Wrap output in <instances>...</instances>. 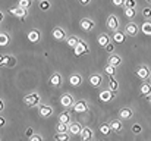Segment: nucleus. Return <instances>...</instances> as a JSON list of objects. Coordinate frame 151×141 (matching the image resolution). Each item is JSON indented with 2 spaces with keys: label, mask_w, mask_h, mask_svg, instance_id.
Instances as JSON below:
<instances>
[{
  "label": "nucleus",
  "mask_w": 151,
  "mask_h": 141,
  "mask_svg": "<svg viewBox=\"0 0 151 141\" xmlns=\"http://www.w3.org/2000/svg\"><path fill=\"white\" fill-rule=\"evenodd\" d=\"M24 101H25V104H28V106H37V104L40 103V95L37 93L28 94V95L24 98Z\"/></svg>",
  "instance_id": "1"
},
{
  "label": "nucleus",
  "mask_w": 151,
  "mask_h": 141,
  "mask_svg": "<svg viewBox=\"0 0 151 141\" xmlns=\"http://www.w3.org/2000/svg\"><path fill=\"white\" fill-rule=\"evenodd\" d=\"M107 27H109L110 30H113V31L117 30V27H119V21H117V18H116L114 15H110V16L107 18Z\"/></svg>",
  "instance_id": "2"
},
{
  "label": "nucleus",
  "mask_w": 151,
  "mask_h": 141,
  "mask_svg": "<svg viewBox=\"0 0 151 141\" xmlns=\"http://www.w3.org/2000/svg\"><path fill=\"white\" fill-rule=\"evenodd\" d=\"M53 37L56 38V40H65L66 38V31L63 30V28H54L53 30Z\"/></svg>",
  "instance_id": "3"
},
{
  "label": "nucleus",
  "mask_w": 151,
  "mask_h": 141,
  "mask_svg": "<svg viewBox=\"0 0 151 141\" xmlns=\"http://www.w3.org/2000/svg\"><path fill=\"white\" fill-rule=\"evenodd\" d=\"M75 112H78V113H82V112H87V109H88V104H87V101H84V100H79V101H76L75 103Z\"/></svg>",
  "instance_id": "4"
},
{
  "label": "nucleus",
  "mask_w": 151,
  "mask_h": 141,
  "mask_svg": "<svg viewBox=\"0 0 151 141\" xmlns=\"http://www.w3.org/2000/svg\"><path fill=\"white\" fill-rule=\"evenodd\" d=\"M84 53H88V46H87L85 41H79V44L75 48V54L79 56V54H84Z\"/></svg>",
  "instance_id": "5"
},
{
  "label": "nucleus",
  "mask_w": 151,
  "mask_h": 141,
  "mask_svg": "<svg viewBox=\"0 0 151 141\" xmlns=\"http://www.w3.org/2000/svg\"><path fill=\"white\" fill-rule=\"evenodd\" d=\"M101 81H103V78H101V75H99V74H94V75L90 77V84L93 87H100Z\"/></svg>",
  "instance_id": "6"
},
{
  "label": "nucleus",
  "mask_w": 151,
  "mask_h": 141,
  "mask_svg": "<svg viewBox=\"0 0 151 141\" xmlns=\"http://www.w3.org/2000/svg\"><path fill=\"white\" fill-rule=\"evenodd\" d=\"M50 84L53 85V87H59L60 84H62V75L60 74H53L50 77Z\"/></svg>",
  "instance_id": "7"
},
{
  "label": "nucleus",
  "mask_w": 151,
  "mask_h": 141,
  "mask_svg": "<svg viewBox=\"0 0 151 141\" xmlns=\"http://www.w3.org/2000/svg\"><path fill=\"white\" fill-rule=\"evenodd\" d=\"M81 27H82V30H85V31H91V30L94 28V22H93L91 19H82V21H81Z\"/></svg>",
  "instance_id": "8"
},
{
  "label": "nucleus",
  "mask_w": 151,
  "mask_h": 141,
  "mask_svg": "<svg viewBox=\"0 0 151 141\" xmlns=\"http://www.w3.org/2000/svg\"><path fill=\"white\" fill-rule=\"evenodd\" d=\"M137 33H138V27H137L134 22L126 24V34H129V35H137Z\"/></svg>",
  "instance_id": "9"
},
{
  "label": "nucleus",
  "mask_w": 151,
  "mask_h": 141,
  "mask_svg": "<svg viewBox=\"0 0 151 141\" xmlns=\"http://www.w3.org/2000/svg\"><path fill=\"white\" fill-rule=\"evenodd\" d=\"M138 77L141 78V80H145V78H148L150 77V69L147 68V66H141L139 69H138Z\"/></svg>",
  "instance_id": "10"
},
{
  "label": "nucleus",
  "mask_w": 151,
  "mask_h": 141,
  "mask_svg": "<svg viewBox=\"0 0 151 141\" xmlns=\"http://www.w3.org/2000/svg\"><path fill=\"white\" fill-rule=\"evenodd\" d=\"M69 131H70V134H73V135H79L81 132H82V128H81V125L79 124H70L69 125Z\"/></svg>",
  "instance_id": "11"
},
{
  "label": "nucleus",
  "mask_w": 151,
  "mask_h": 141,
  "mask_svg": "<svg viewBox=\"0 0 151 141\" xmlns=\"http://www.w3.org/2000/svg\"><path fill=\"white\" fill-rule=\"evenodd\" d=\"M51 113H53V110H51L50 106H41L40 107V116L41 118H49V116H51Z\"/></svg>",
  "instance_id": "12"
},
{
  "label": "nucleus",
  "mask_w": 151,
  "mask_h": 141,
  "mask_svg": "<svg viewBox=\"0 0 151 141\" xmlns=\"http://www.w3.org/2000/svg\"><path fill=\"white\" fill-rule=\"evenodd\" d=\"M109 65H111V66H119V65H122V59L117 56V54H113V56H110L109 57Z\"/></svg>",
  "instance_id": "13"
},
{
  "label": "nucleus",
  "mask_w": 151,
  "mask_h": 141,
  "mask_svg": "<svg viewBox=\"0 0 151 141\" xmlns=\"http://www.w3.org/2000/svg\"><path fill=\"white\" fill-rule=\"evenodd\" d=\"M81 138H82V141H90L93 138V131L90 128H84L81 132Z\"/></svg>",
  "instance_id": "14"
},
{
  "label": "nucleus",
  "mask_w": 151,
  "mask_h": 141,
  "mask_svg": "<svg viewBox=\"0 0 151 141\" xmlns=\"http://www.w3.org/2000/svg\"><path fill=\"white\" fill-rule=\"evenodd\" d=\"M10 13H13V15H16V16H19V18H24L25 15H27V9H24V7H16V9H10L9 10Z\"/></svg>",
  "instance_id": "15"
},
{
  "label": "nucleus",
  "mask_w": 151,
  "mask_h": 141,
  "mask_svg": "<svg viewBox=\"0 0 151 141\" xmlns=\"http://www.w3.org/2000/svg\"><path fill=\"white\" fill-rule=\"evenodd\" d=\"M28 40H29L31 43H37V41L40 40V31H37V30H32V31L28 34Z\"/></svg>",
  "instance_id": "16"
},
{
  "label": "nucleus",
  "mask_w": 151,
  "mask_h": 141,
  "mask_svg": "<svg viewBox=\"0 0 151 141\" xmlns=\"http://www.w3.org/2000/svg\"><path fill=\"white\" fill-rule=\"evenodd\" d=\"M60 103H62L63 107H69V106L72 104V97H70L69 94H63L62 98H60Z\"/></svg>",
  "instance_id": "17"
},
{
  "label": "nucleus",
  "mask_w": 151,
  "mask_h": 141,
  "mask_svg": "<svg viewBox=\"0 0 151 141\" xmlns=\"http://www.w3.org/2000/svg\"><path fill=\"white\" fill-rule=\"evenodd\" d=\"M81 81H82V78H81L78 74H75V75H72V77L69 78V82H70V85H73V87L81 85Z\"/></svg>",
  "instance_id": "18"
},
{
  "label": "nucleus",
  "mask_w": 151,
  "mask_h": 141,
  "mask_svg": "<svg viewBox=\"0 0 151 141\" xmlns=\"http://www.w3.org/2000/svg\"><path fill=\"white\" fill-rule=\"evenodd\" d=\"M119 116H120V119H131L132 118V110L125 107V109H122L119 112Z\"/></svg>",
  "instance_id": "19"
},
{
  "label": "nucleus",
  "mask_w": 151,
  "mask_h": 141,
  "mask_svg": "<svg viewBox=\"0 0 151 141\" xmlns=\"http://www.w3.org/2000/svg\"><path fill=\"white\" fill-rule=\"evenodd\" d=\"M107 44H110V37L107 34H101L100 37H99V46L106 47Z\"/></svg>",
  "instance_id": "20"
},
{
  "label": "nucleus",
  "mask_w": 151,
  "mask_h": 141,
  "mask_svg": "<svg viewBox=\"0 0 151 141\" xmlns=\"http://www.w3.org/2000/svg\"><path fill=\"white\" fill-rule=\"evenodd\" d=\"M110 128H111V131L119 132V131L122 129V122H120V121H117V119H114V121H111V122H110Z\"/></svg>",
  "instance_id": "21"
},
{
  "label": "nucleus",
  "mask_w": 151,
  "mask_h": 141,
  "mask_svg": "<svg viewBox=\"0 0 151 141\" xmlns=\"http://www.w3.org/2000/svg\"><path fill=\"white\" fill-rule=\"evenodd\" d=\"M113 40H114L116 43H123V41H125V34H123L122 31H116L114 35H113Z\"/></svg>",
  "instance_id": "22"
},
{
  "label": "nucleus",
  "mask_w": 151,
  "mask_h": 141,
  "mask_svg": "<svg viewBox=\"0 0 151 141\" xmlns=\"http://www.w3.org/2000/svg\"><path fill=\"white\" fill-rule=\"evenodd\" d=\"M100 98L103 101H110V100L113 98V94H111L110 90H106V91H103V93L100 94Z\"/></svg>",
  "instance_id": "23"
},
{
  "label": "nucleus",
  "mask_w": 151,
  "mask_h": 141,
  "mask_svg": "<svg viewBox=\"0 0 151 141\" xmlns=\"http://www.w3.org/2000/svg\"><path fill=\"white\" fill-rule=\"evenodd\" d=\"M139 91H141L142 95H151V85L150 84H142L141 88H139Z\"/></svg>",
  "instance_id": "24"
},
{
  "label": "nucleus",
  "mask_w": 151,
  "mask_h": 141,
  "mask_svg": "<svg viewBox=\"0 0 151 141\" xmlns=\"http://www.w3.org/2000/svg\"><path fill=\"white\" fill-rule=\"evenodd\" d=\"M79 38L78 37H70V38H68V46L72 47V48H76V46L79 44Z\"/></svg>",
  "instance_id": "25"
},
{
  "label": "nucleus",
  "mask_w": 151,
  "mask_h": 141,
  "mask_svg": "<svg viewBox=\"0 0 151 141\" xmlns=\"http://www.w3.org/2000/svg\"><path fill=\"white\" fill-rule=\"evenodd\" d=\"M54 140L56 141H69V135L66 132H57L54 135Z\"/></svg>",
  "instance_id": "26"
},
{
  "label": "nucleus",
  "mask_w": 151,
  "mask_h": 141,
  "mask_svg": "<svg viewBox=\"0 0 151 141\" xmlns=\"http://www.w3.org/2000/svg\"><path fill=\"white\" fill-rule=\"evenodd\" d=\"M7 43H9V35H7L6 33H1V34H0V46L4 47Z\"/></svg>",
  "instance_id": "27"
},
{
  "label": "nucleus",
  "mask_w": 151,
  "mask_h": 141,
  "mask_svg": "<svg viewBox=\"0 0 151 141\" xmlns=\"http://www.w3.org/2000/svg\"><path fill=\"white\" fill-rule=\"evenodd\" d=\"M117 88H119L117 81H116V80H110V81H109V90H110V91H117Z\"/></svg>",
  "instance_id": "28"
},
{
  "label": "nucleus",
  "mask_w": 151,
  "mask_h": 141,
  "mask_svg": "<svg viewBox=\"0 0 151 141\" xmlns=\"http://www.w3.org/2000/svg\"><path fill=\"white\" fill-rule=\"evenodd\" d=\"M142 33L144 34H147V35H151V22H144V25H142Z\"/></svg>",
  "instance_id": "29"
},
{
  "label": "nucleus",
  "mask_w": 151,
  "mask_h": 141,
  "mask_svg": "<svg viewBox=\"0 0 151 141\" xmlns=\"http://www.w3.org/2000/svg\"><path fill=\"white\" fill-rule=\"evenodd\" d=\"M100 131H101V134L107 135V134L111 131V128H110V125H109V124H103V125L100 127Z\"/></svg>",
  "instance_id": "30"
},
{
  "label": "nucleus",
  "mask_w": 151,
  "mask_h": 141,
  "mask_svg": "<svg viewBox=\"0 0 151 141\" xmlns=\"http://www.w3.org/2000/svg\"><path fill=\"white\" fill-rule=\"evenodd\" d=\"M135 6H137L135 0H125V7L126 9H135Z\"/></svg>",
  "instance_id": "31"
},
{
  "label": "nucleus",
  "mask_w": 151,
  "mask_h": 141,
  "mask_svg": "<svg viewBox=\"0 0 151 141\" xmlns=\"http://www.w3.org/2000/svg\"><path fill=\"white\" fill-rule=\"evenodd\" d=\"M19 7H24L28 10V7H31V0H19Z\"/></svg>",
  "instance_id": "32"
},
{
  "label": "nucleus",
  "mask_w": 151,
  "mask_h": 141,
  "mask_svg": "<svg viewBox=\"0 0 151 141\" xmlns=\"http://www.w3.org/2000/svg\"><path fill=\"white\" fill-rule=\"evenodd\" d=\"M50 7V1H47V0H41L40 1V9L41 10H47Z\"/></svg>",
  "instance_id": "33"
},
{
  "label": "nucleus",
  "mask_w": 151,
  "mask_h": 141,
  "mask_svg": "<svg viewBox=\"0 0 151 141\" xmlns=\"http://www.w3.org/2000/svg\"><path fill=\"white\" fill-rule=\"evenodd\" d=\"M59 121H60L62 124H68V122H69V113H62V115L59 116Z\"/></svg>",
  "instance_id": "34"
},
{
  "label": "nucleus",
  "mask_w": 151,
  "mask_h": 141,
  "mask_svg": "<svg viewBox=\"0 0 151 141\" xmlns=\"http://www.w3.org/2000/svg\"><path fill=\"white\" fill-rule=\"evenodd\" d=\"M104 72H106L107 75H110V77H111V75L114 74V66H111V65H107V66H106V69H104Z\"/></svg>",
  "instance_id": "35"
},
{
  "label": "nucleus",
  "mask_w": 151,
  "mask_h": 141,
  "mask_svg": "<svg viewBox=\"0 0 151 141\" xmlns=\"http://www.w3.org/2000/svg\"><path fill=\"white\" fill-rule=\"evenodd\" d=\"M66 129H68L66 124H62V122H59V125H57V132H66Z\"/></svg>",
  "instance_id": "36"
},
{
  "label": "nucleus",
  "mask_w": 151,
  "mask_h": 141,
  "mask_svg": "<svg viewBox=\"0 0 151 141\" xmlns=\"http://www.w3.org/2000/svg\"><path fill=\"white\" fill-rule=\"evenodd\" d=\"M15 65H16V59L12 57V56H9V59H7V65H6V66H10V68H12V66H15Z\"/></svg>",
  "instance_id": "37"
},
{
  "label": "nucleus",
  "mask_w": 151,
  "mask_h": 141,
  "mask_svg": "<svg viewBox=\"0 0 151 141\" xmlns=\"http://www.w3.org/2000/svg\"><path fill=\"white\" fill-rule=\"evenodd\" d=\"M125 13H126L128 18H134V16H135V9H126Z\"/></svg>",
  "instance_id": "38"
},
{
  "label": "nucleus",
  "mask_w": 151,
  "mask_h": 141,
  "mask_svg": "<svg viewBox=\"0 0 151 141\" xmlns=\"http://www.w3.org/2000/svg\"><path fill=\"white\" fill-rule=\"evenodd\" d=\"M7 59H9V56H1V57H0V60H1V62H0V65H1V66L7 65Z\"/></svg>",
  "instance_id": "39"
},
{
  "label": "nucleus",
  "mask_w": 151,
  "mask_h": 141,
  "mask_svg": "<svg viewBox=\"0 0 151 141\" xmlns=\"http://www.w3.org/2000/svg\"><path fill=\"white\" fill-rule=\"evenodd\" d=\"M142 15H144V18H150L151 16V10L150 9H144V10H142Z\"/></svg>",
  "instance_id": "40"
},
{
  "label": "nucleus",
  "mask_w": 151,
  "mask_h": 141,
  "mask_svg": "<svg viewBox=\"0 0 151 141\" xmlns=\"http://www.w3.org/2000/svg\"><path fill=\"white\" fill-rule=\"evenodd\" d=\"M111 1H113L114 6H122V4H125V0H111Z\"/></svg>",
  "instance_id": "41"
},
{
  "label": "nucleus",
  "mask_w": 151,
  "mask_h": 141,
  "mask_svg": "<svg viewBox=\"0 0 151 141\" xmlns=\"http://www.w3.org/2000/svg\"><path fill=\"white\" fill-rule=\"evenodd\" d=\"M132 131H134L135 134H139V132H141V127H139V125H134Z\"/></svg>",
  "instance_id": "42"
},
{
  "label": "nucleus",
  "mask_w": 151,
  "mask_h": 141,
  "mask_svg": "<svg viewBox=\"0 0 151 141\" xmlns=\"http://www.w3.org/2000/svg\"><path fill=\"white\" fill-rule=\"evenodd\" d=\"M31 141H43V137H41V135H32V137H31Z\"/></svg>",
  "instance_id": "43"
},
{
  "label": "nucleus",
  "mask_w": 151,
  "mask_h": 141,
  "mask_svg": "<svg viewBox=\"0 0 151 141\" xmlns=\"http://www.w3.org/2000/svg\"><path fill=\"white\" fill-rule=\"evenodd\" d=\"M25 135H27V137H32V129H31V128H28V129L25 131Z\"/></svg>",
  "instance_id": "44"
},
{
  "label": "nucleus",
  "mask_w": 151,
  "mask_h": 141,
  "mask_svg": "<svg viewBox=\"0 0 151 141\" xmlns=\"http://www.w3.org/2000/svg\"><path fill=\"white\" fill-rule=\"evenodd\" d=\"M106 50H107V51H109V53H111V51H113V50H114V47L111 46V44H107V46H106Z\"/></svg>",
  "instance_id": "45"
},
{
  "label": "nucleus",
  "mask_w": 151,
  "mask_h": 141,
  "mask_svg": "<svg viewBox=\"0 0 151 141\" xmlns=\"http://www.w3.org/2000/svg\"><path fill=\"white\" fill-rule=\"evenodd\" d=\"M79 3H81L82 6H87V4L90 3V0H79Z\"/></svg>",
  "instance_id": "46"
},
{
  "label": "nucleus",
  "mask_w": 151,
  "mask_h": 141,
  "mask_svg": "<svg viewBox=\"0 0 151 141\" xmlns=\"http://www.w3.org/2000/svg\"><path fill=\"white\" fill-rule=\"evenodd\" d=\"M0 125H1V127L4 125V119H3V118H0Z\"/></svg>",
  "instance_id": "47"
},
{
  "label": "nucleus",
  "mask_w": 151,
  "mask_h": 141,
  "mask_svg": "<svg viewBox=\"0 0 151 141\" xmlns=\"http://www.w3.org/2000/svg\"><path fill=\"white\" fill-rule=\"evenodd\" d=\"M148 101H150V104H151V95H148Z\"/></svg>",
  "instance_id": "48"
},
{
  "label": "nucleus",
  "mask_w": 151,
  "mask_h": 141,
  "mask_svg": "<svg viewBox=\"0 0 151 141\" xmlns=\"http://www.w3.org/2000/svg\"><path fill=\"white\" fill-rule=\"evenodd\" d=\"M147 1H150V3H151V0H147Z\"/></svg>",
  "instance_id": "49"
},
{
  "label": "nucleus",
  "mask_w": 151,
  "mask_h": 141,
  "mask_svg": "<svg viewBox=\"0 0 151 141\" xmlns=\"http://www.w3.org/2000/svg\"><path fill=\"white\" fill-rule=\"evenodd\" d=\"M40 1H41V0H40Z\"/></svg>",
  "instance_id": "50"
}]
</instances>
